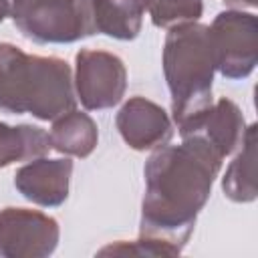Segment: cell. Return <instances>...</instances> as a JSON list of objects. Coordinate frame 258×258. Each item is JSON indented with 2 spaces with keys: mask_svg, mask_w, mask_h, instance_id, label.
I'll return each instance as SVG.
<instances>
[{
  "mask_svg": "<svg viewBox=\"0 0 258 258\" xmlns=\"http://www.w3.org/2000/svg\"><path fill=\"white\" fill-rule=\"evenodd\" d=\"M224 155L200 133L157 149L145 165L141 238L119 244V254L175 256L187 242L196 218L210 198Z\"/></svg>",
  "mask_w": 258,
  "mask_h": 258,
  "instance_id": "1",
  "label": "cell"
},
{
  "mask_svg": "<svg viewBox=\"0 0 258 258\" xmlns=\"http://www.w3.org/2000/svg\"><path fill=\"white\" fill-rule=\"evenodd\" d=\"M73 109L71 67L62 58L26 54L14 44L0 42V111L54 121Z\"/></svg>",
  "mask_w": 258,
  "mask_h": 258,
  "instance_id": "2",
  "label": "cell"
},
{
  "mask_svg": "<svg viewBox=\"0 0 258 258\" xmlns=\"http://www.w3.org/2000/svg\"><path fill=\"white\" fill-rule=\"evenodd\" d=\"M163 71L171 91V111L183 135L210 107L216 54L210 26L175 24L165 38Z\"/></svg>",
  "mask_w": 258,
  "mask_h": 258,
  "instance_id": "3",
  "label": "cell"
},
{
  "mask_svg": "<svg viewBox=\"0 0 258 258\" xmlns=\"http://www.w3.org/2000/svg\"><path fill=\"white\" fill-rule=\"evenodd\" d=\"M10 16L38 42H75L95 32L89 0H10Z\"/></svg>",
  "mask_w": 258,
  "mask_h": 258,
  "instance_id": "4",
  "label": "cell"
},
{
  "mask_svg": "<svg viewBox=\"0 0 258 258\" xmlns=\"http://www.w3.org/2000/svg\"><path fill=\"white\" fill-rule=\"evenodd\" d=\"M256 16L246 12H220L210 26L216 69L228 79L248 77L256 67Z\"/></svg>",
  "mask_w": 258,
  "mask_h": 258,
  "instance_id": "5",
  "label": "cell"
},
{
  "mask_svg": "<svg viewBox=\"0 0 258 258\" xmlns=\"http://www.w3.org/2000/svg\"><path fill=\"white\" fill-rule=\"evenodd\" d=\"M56 242L58 226L50 216L24 208L0 212V256L42 258L52 254Z\"/></svg>",
  "mask_w": 258,
  "mask_h": 258,
  "instance_id": "6",
  "label": "cell"
},
{
  "mask_svg": "<svg viewBox=\"0 0 258 258\" xmlns=\"http://www.w3.org/2000/svg\"><path fill=\"white\" fill-rule=\"evenodd\" d=\"M125 85L127 73L119 56L105 50H81L77 54V93L87 109L95 111L117 105Z\"/></svg>",
  "mask_w": 258,
  "mask_h": 258,
  "instance_id": "7",
  "label": "cell"
},
{
  "mask_svg": "<svg viewBox=\"0 0 258 258\" xmlns=\"http://www.w3.org/2000/svg\"><path fill=\"white\" fill-rule=\"evenodd\" d=\"M117 129L129 147L143 151L167 141L171 123L159 105L143 97H133L121 107L117 115Z\"/></svg>",
  "mask_w": 258,
  "mask_h": 258,
  "instance_id": "8",
  "label": "cell"
},
{
  "mask_svg": "<svg viewBox=\"0 0 258 258\" xmlns=\"http://www.w3.org/2000/svg\"><path fill=\"white\" fill-rule=\"evenodd\" d=\"M71 171V159H36L16 171L14 185L26 200L38 206H58L69 196Z\"/></svg>",
  "mask_w": 258,
  "mask_h": 258,
  "instance_id": "9",
  "label": "cell"
},
{
  "mask_svg": "<svg viewBox=\"0 0 258 258\" xmlns=\"http://www.w3.org/2000/svg\"><path fill=\"white\" fill-rule=\"evenodd\" d=\"M189 133L204 135L226 157L244 139V133H246V129H244V117H242L240 109L230 99H220L183 135H189Z\"/></svg>",
  "mask_w": 258,
  "mask_h": 258,
  "instance_id": "10",
  "label": "cell"
},
{
  "mask_svg": "<svg viewBox=\"0 0 258 258\" xmlns=\"http://www.w3.org/2000/svg\"><path fill=\"white\" fill-rule=\"evenodd\" d=\"M95 32L131 40L141 30L147 0H89Z\"/></svg>",
  "mask_w": 258,
  "mask_h": 258,
  "instance_id": "11",
  "label": "cell"
},
{
  "mask_svg": "<svg viewBox=\"0 0 258 258\" xmlns=\"http://www.w3.org/2000/svg\"><path fill=\"white\" fill-rule=\"evenodd\" d=\"M48 137L50 145L60 153L87 157L97 145V125L87 113L73 109L54 119Z\"/></svg>",
  "mask_w": 258,
  "mask_h": 258,
  "instance_id": "12",
  "label": "cell"
},
{
  "mask_svg": "<svg viewBox=\"0 0 258 258\" xmlns=\"http://www.w3.org/2000/svg\"><path fill=\"white\" fill-rule=\"evenodd\" d=\"M242 151L230 163L224 177V194L234 202H252L256 198V127L250 125L242 139Z\"/></svg>",
  "mask_w": 258,
  "mask_h": 258,
  "instance_id": "13",
  "label": "cell"
},
{
  "mask_svg": "<svg viewBox=\"0 0 258 258\" xmlns=\"http://www.w3.org/2000/svg\"><path fill=\"white\" fill-rule=\"evenodd\" d=\"M50 137L40 127L0 123V167L14 161H28L44 155L50 149Z\"/></svg>",
  "mask_w": 258,
  "mask_h": 258,
  "instance_id": "14",
  "label": "cell"
},
{
  "mask_svg": "<svg viewBox=\"0 0 258 258\" xmlns=\"http://www.w3.org/2000/svg\"><path fill=\"white\" fill-rule=\"evenodd\" d=\"M147 8L153 24L161 28L194 22L202 16V0H147Z\"/></svg>",
  "mask_w": 258,
  "mask_h": 258,
  "instance_id": "15",
  "label": "cell"
},
{
  "mask_svg": "<svg viewBox=\"0 0 258 258\" xmlns=\"http://www.w3.org/2000/svg\"><path fill=\"white\" fill-rule=\"evenodd\" d=\"M10 14V0H0V22Z\"/></svg>",
  "mask_w": 258,
  "mask_h": 258,
  "instance_id": "16",
  "label": "cell"
},
{
  "mask_svg": "<svg viewBox=\"0 0 258 258\" xmlns=\"http://www.w3.org/2000/svg\"><path fill=\"white\" fill-rule=\"evenodd\" d=\"M232 4H248V6H256V0H226Z\"/></svg>",
  "mask_w": 258,
  "mask_h": 258,
  "instance_id": "17",
  "label": "cell"
}]
</instances>
